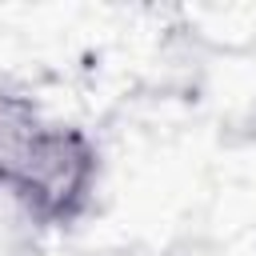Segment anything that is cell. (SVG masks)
<instances>
[{
    "instance_id": "cell-1",
    "label": "cell",
    "mask_w": 256,
    "mask_h": 256,
    "mask_svg": "<svg viewBox=\"0 0 256 256\" xmlns=\"http://www.w3.org/2000/svg\"><path fill=\"white\" fill-rule=\"evenodd\" d=\"M96 184V148L72 128L44 120L28 100L0 92V188L40 224H72Z\"/></svg>"
}]
</instances>
